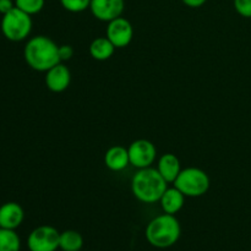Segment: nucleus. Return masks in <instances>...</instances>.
<instances>
[{
  "label": "nucleus",
  "instance_id": "23",
  "mask_svg": "<svg viewBox=\"0 0 251 251\" xmlns=\"http://www.w3.org/2000/svg\"><path fill=\"white\" fill-rule=\"evenodd\" d=\"M181 1H183V4H185L186 6L195 9V7L202 6L207 0H181Z\"/></svg>",
  "mask_w": 251,
  "mask_h": 251
},
{
  "label": "nucleus",
  "instance_id": "21",
  "mask_svg": "<svg viewBox=\"0 0 251 251\" xmlns=\"http://www.w3.org/2000/svg\"><path fill=\"white\" fill-rule=\"evenodd\" d=\"M60 61H68L74 56V48L70 44H61L58 48Z\"/></svg>",
  "mask_w": 251,
  "mask_h": 251
},
{
  "label": "nucleus",
  "instance_id": "5",
  "mask_svg": "<svg viewBox=\"0 0 251 251\" xmlns=\"http://www.w3.org/2000/svg\"><path fill=\"white\" fill-rule=\"evenodd\" d=\"M0 27H1L4 37L9 41H25L32 31L31 15L26 14V12L15 6L11 11L2 15Z\"/></svg>",
  "mask_w": 251,
  "mask_h": 251
},
{
  "label": "nucleus",
  "instance_id": "3",
  "mask_svg": "<svg viewBox=\"0 0 251 251\" xmlns=\"http://www.w3.org/2000/svg\"><path fill=\"white\" fill-rule=\"evenodd\" d=\"M146 239L152 247L167 249L176 244L181 234V227L174 215L163 213L150 221L146 227Z\"/></svg>",
  "mask_w": 251,
  "mask_h": 251
},
{
  "label": "nucleus",
  "instance_id": "20",
  "mask_svg": "<svg viewBox=\"0 0 251 251\" xmlns=\"http://www.w3.org/2000/svg\"><path fill=\"white\" fill-rule=\"evenodd\" d=\"M234 9L240 16L251 19V0H234Z\"/></svg>",
  "mask_w": 251,
  "mask_h": 251
},
{
  "label": "nucleus",
  "instance_id": "22",
  "mask_svg": "<svg viewBox=\"0 0 251 251\" xmlns=\"http://www.w3.org/2000/svg\"><path fill=\"white\" fill-rule=\"evenodd\" d=\"M15 7V1L12 0H0V14L5 15Z\"/></svg>",
  "mask_w": 251,
  "mask_h": 251
},
{
  "label": "nucleus",
  "instance_id": "6",
  "mask_svg": "<svg viewBox=\"0 0 251 251\" xmlns=\"http://www.w3.org/2000/svg\"><path fill=\"white\" fill-rule=\"evenodd\" d=\"M60 232L51 226H39L29 233L27 248L29 251H56L59 248Z\"/></svg>",
  "mask_w": 251,
  "mask_h": 251
},
{
  "label": "nucleus",
  "instance_id": "14",
  "mask_svg": "<svg viewBox=\"0 0 251 251\" xmlns=\"http://www.w3.org/2000/svg\"><path fill=\"white\" fill-rule=\"evenodd\" d=\"M185 198L186 196L179 189H176V186L167 188V190L164 191L161 200H159L162 210L164 211V213L176 216V213H178L184 207Z\"/></svg>",
  "mask_w": 251,
  "mask_h": 251
},
{
  "label": "nucleus",
  "instance_id": "11",
  "mask_svg": "<svg viewBox=\"0 0 251 251\" xmlns=\"http://www.w3.org/2000/svg\"><path fill=\"white\" fill-rule=\"evenodd\" d=\"M25 220V211L17 202H6L0 206V227L16 229Z\"/></svg>",
  "mask_w": 251,
  "mask_h": 251
},
{
  "label": "nucleus",
  "instance_id": "15",
  "mask_svg": "<svg viewBox=\"0 0 251 251\" xmlns=\"http://www.w3.org/2000/svg\"><path fill=\"white\" fill-rule=\"evenodd\" d=\"M88 50L95 60L104 61L112 58L115 51V47L108 39V37H98L91 42Z\"/></svg>",
  "mask_w": 251,
  "mask_h": 251
},
{
  "label": "nucleus",
  "instance_id": "16",
  "mask_svg": "<svg viewBox=\"0 0 251 251\" xmlns=\"http://www.w3.org/2000/svg\"><path fill=\"white\" fill-rule=\"evenodd\" d=\"M83 247V238L77 230H64L60 233L59 248L63 251H80Z\"/></svg>",
  "mask_w": 251,
  "mask_h": 251
},
{
  "label": "nucleus",
  "instance_id": "10",
  "mask_svg": "<svg viewBox=\"0 0 251 251\" xmlns=\"http://www.w3.org/2000/svg\"><path fill=\"white\" fill-rule=\"evenodd\" d=\"M71 73L63 63L56 64L46 73V86L54 93H61L70 86Z\"/></svg>",
  "mask_w": 251,
  "mask_h": 251
},
{
  "label": "nucleus",
  "instance_id": "4",
  "mask_svg": "<svg viewBox=\"0 0 251 251\" xmlns=\"http://www.w3.org/2000/svg\"><path fill=\"white\" fill-rule=\"evenodd\" d=\"M174 186L181 191L186 198H200L210 189V176L205 171L195 167L181 169Z\"/></svg>",
  "mask_w": 251,
  "mask_h": 251
},
{
  "label": "nucleus",
  "instance_id": "9",
  "mask_svg": "<svg viewBox=\"0 0 251 251\" xmlns=\"http://www.w3.org/2000/svg\"><path fill=\"white\" fill-rule=\"evenodd\" d=\"M124 0H91L90 10L100 21L110 22L122 16L124 11Z\"/></svg>",
  "mask_w": 251,
  "mask_h": 251
},
{
  "label": "nucleus",
  "instance_id": "7",
  "mask_svg": "<svg viewBox=\"0 0 251 251\" xmlns=\"http://www.w3.org/2000/svg\"><path fill=\"white\" fill-rule=\"evenodd\" d=\"M130 164L137 169L149 168L156 161L157 149L150 140L139 139L127 147Z\"/></svg>",
  "mask_w": 251,
  "mask_h": 251
},
{
  "label": "nucleus",
  "instance_id": "17",
  "mask_svg": "<svg viewBox=\"0 0 251 251\" xmlns=\"http://www.w3.org/2000/svg\"><path fill=\"white\" fill-rule=\"evenodd\" d=\"M21 240L15 229L0 228V251H20Z\"/></svg>",
  "mask_w": 251,
  "mask_h": 251
},
{
  "label": "nucleus",
  "instance_id": "18",
  "mask_svg": "<svg viewBox=\"0 0 251 251\" xmlns=\"http://www.w3.org/2000/svg\"><path fill=\"white\" fill-rule=\"evenodd\" d=\"M46 0H15V6L28 15H36L43 10Z\"/></svg>",
  "mask_w": 251,
  "mask_h": 251
},
{
  "label": "nucleus",
  "instance_id": "13",
  "mask_svg": "<svg viewBox=\"0 0 251 251\" xmlns=\"http://www.w3.org/2000/svg\"><path fill=\"white\" fill-rule=\"evenodd\" d=\"M157 171L159 172L167 183H174L181 171L180 161L173 153H164L159 157L157 163Z\"/></svg>",
  "mask_w": 251,
  "mask_h": 251
},
{
  "label": "nucleus",
  "instance_id": "8",
  "mask_svg": "<svg viewBox=\"0 0 251 251\" xmlns=\"http://www.w3.org/2000/svg\"><path fill=\"white\" fill-rule=\"evenodd\" d=\"M107 37L115 48H125L129 46L134 37V27L129 20L124 17H117L108 22Z\"/></svg>",
  "mask_w": 251,
  "mask_h": 251
},
{
  "label": "nucleus",
  "instance_id": "12",
  "mask_svg": "<svg viewBox=\"0 0 251 251\" xmlns=\"http://www.w3.org/2000/svg\"><path fill=\"white\" fill-rule=\"evenodd\" d=\"M104 164L109 171L122 172L130 164L127 149L120 145H115L107 150L104 154Z\"/></svg>",
  "mask_w": 251,
  "mask_h": 251
},
{
  "label": "nucleus",
  "instance_id": "24",
  "mask_svg": "<svg viewBox=\"0 0 251 251\" xmlns=\"http://www.w3.org/2000/svg\"><path fill=\"white\" fill-rule=\"evenodd\" d=\"M0 228H1V227H0Z\"/></svg>",
  "mask_w": 251,
  "mask_h": 251
},
{
  "label": "nucleus",
  "instance_id": "2",
  "mask_svg": "<svg viewBox=\"0 0 251 251\" xmlns=\"http://www.w3.org/2000/svg\"><path fill=\"white\" fill-rule=\"evenodd\" d=\"M168 183L157 169H139L131 179V191L135 198L144 203H154L161 200L168 188Z\"/></svg>",
  "mask_w": 251,
  "mask_h": 251
},
{
  "label": "nucleus",
  "instance_id": "19",
  "mask_svg": "<svg viewBox=\"0 0 251 251\" xmlns=\"http://www.w3.org/2000/svg\"><path fill=\"white\" fill-rule=\"evenodd\" d=\"M60 4L69 12H82L90 7L91 0H60Z\"/></svg>",
  "mask_w": 251,
  "mask_h": 251
},
{
  "label": "nucleus",
  "instance_id": "1",
  "mask_svg": "<svg viewBox=\"0 0 251 251\" xmlns=\"http://www.w3.org/2000/svg\"><path fill=\"white\" fill-rule=\"evenodd\" d=\"M59 46L47 36H34L26 43L24 56L27 65L36 71L47 73L49 69L61 63L58 53Z\"/></svg>",
  "mask_w": 251,
  "mask_h": 251
}]
</instances>
